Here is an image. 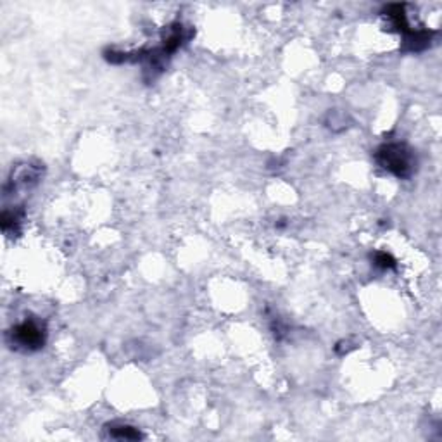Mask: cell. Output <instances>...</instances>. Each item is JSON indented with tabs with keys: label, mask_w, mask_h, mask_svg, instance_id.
I'll return each mask as SVG.
<instances>
[{
	"label": "cell",
	"mask_w": 442,
	"mask_h": 442,
	"mask_svg": "<svg viewBox=\"0 0 442 442\" xmlns=\"http://www.w3.org/2000/svg\"><path fill=\"white\" fill-rule=\"evenodd\" d=\"M377 161L384 170L396 175L397 178H408L415 171L416 159L413 150L404 143H384L377 150Z\"/></svg>",
	"instance_id": "cell-1"
},
{
	"label": "cell",
	"mask_w": 442,
	"mask_h": 442,
	"mask_svg": "<svg viewBox=\"0 0 442 442\" xmlns=\"http://www.w3.org/2000/svg\"><path fill=\"white\" fill-rule=\"evenodd\" d=\"M45 326L38 319H24L19 325L13 326L9 332L10 346L23 351H37L45 344Z\"/></svg>",
	"instance_id": "cell-2"
},
{
	"label": "cell",
	"mask_w": 442,
	"mask_h": 442,
	"mask_svg": "<svg viewBox=\"0 0 442 442\" xmlns=\"http://www.w3.org/2000/svg\"><path fill=\"white\" fill-rule=\"evenodd\" d=\"M109 437H113V439H140V432L139 430H135L133 427H128V425H113L109 427Z\"/></svg>",
	"instance_id": "cell-4"
},
{
	"label": "cell",
	"mask_w": 442,
	"mask_h": 442,
	"mask_svg": "<svg viewBox=\"0 0 442 442\" xmlns=\"http://www.w3.org/2000/svg\"><path fill=\"white\" fill-rule=\"evenodd\" d=\"M375 265L380 266V268H393L394 266V260L386 253H379L375 254Z\"/></svg>",
	"instance_id": "cell-5"
},
{
	"label": "cell",
	"mask_w": 442,
	"mask_h": 442,
	"mask_svg": "<svg viewBox=\"0 0 442 442\" xmlns=\"http://www.w3.org/2000/svg\"><path fill=\"white\" fill-rule=\"evenodd\" d=\"M38 178H40V168L31 166V164H23V166L13 170V175H10L6 189H9V187H13V190L28 189L30 185L37 183Z\"/></svg>",
	"instance_id": "cell-3"
}]
</instances>
